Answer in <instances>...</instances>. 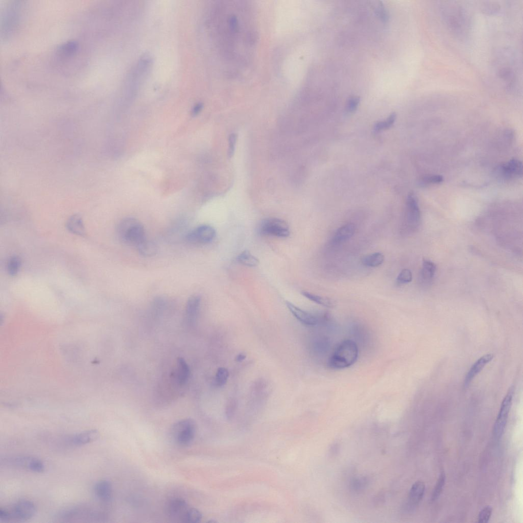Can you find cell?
I'll return each instance as SVG.
<instances>
[{
	"label": "cell",
	"instance_id": "cell-21",
	"mask_svg": "<svg viewBox=\"0 0 523 523\" xmlns=\"http://www.w3.org/2000/svg\"><path fill=\"white\" fill-rule=\"evenodd\" d=\"M425 484L424 482L418 481L412 486L409 495V503L411 506L418 505L425 492Z\"/></svg>",
	"mask_w": 523,
	"mask_h": 523
},
{
	"label": "cell",
	"instance_id": "cell-1",
	"mask_svg": "<svg viewBox=\"0 0 523 523\" xmlns=\"http://www.w3.org/2000/svg\"><path fill=\"white\" fill-rule=\"evenodd\" d=\"M246 6L236 4L222 5L218 21L220 42L227 57L233 60L243 58L249 53L255 40L254 27L251 15L244 9Z\"/></svg>",
	"mask_w": 523,
	"mask_h": 523
},
{
	"label": "cell",
	"instance_id": "cell-3",
	"mask_svg": "<svg viewBox=\"0 0 523 523\" xmlns=\"http://www.w3.org/2000/svg\"><path fill=\"white\" fill-rule=\"evenodd\" d=\"M444 20L449 28L458 37H464L469 29L468 17L460 5L447 4L441 8Z\"/></svg>",
	"mask_w": 523,
	"mask_h": 523
},
{
	"label": "cell",
	"instance_id": "cell-5",
	"mask_svg": "<svg viewBox=\"0 0 523 523\" xmlns=\"http://www.w3.org/2000/svg\"><path fill=\"white\" fill-rule=\"evenodd\" d=\"M37 513V508L29 500H22L9 508L0 509V522H22L31 519Z\"/></svg>",
	"mask_w": 523,
	"mask_h": 523
},
{
	"label": "cell",
	"instance_id": "cell-12",
	"mask_svg": "<svg viewBox=\"0 0 523 523\" xmlns=\"http://www.w3.org/2000/svg\"><path fill=\"white\" fill-rule=\"evenodd\" d=\"M216 235V230L212 227L202 225L189 232L186 238L193 244H206L213 241Z\"/></svg>",
	"mask_w": 523,
	"mask_h": 523
},
{
	"label": "cell",
	"instance_id": "cell-27",
	"mask_svg": "<svg viewBox=\"0 0 523 523\" xmlns=\"http://www.w3.org/2000/svg\"><path fill=\"white\" fill-rule=\"evenodd\" d=\"M139 253L144 257H150L157 252V247L154 243L146 239L137 248Z\"/></svg>",
	"mask_w": 523,
	"mask_h": 523
},
{
	"label": "cell",
	"instance_id": "cell-36",
	"mask_svg": "<svg viewBox=\"0 0 523 523\" xmlns=\"http://www.w3.org/2000/svg\"><path fill=\"white\" fill-rule=\"evenodd\" d=\"M493 512V509L491 506L485 507L478 516L477 522L480 523H486L490 519Z\"/></svg>",
	"mask_w": 523,
	"mask_h": 523
},
{
	"label": "cell",
	"instance_id": "cell-19",
	"mask_svg": "<svg viewBox=\"0 0 523 523\" xmlns=\"http://www.w3.org/2000/svg\"><path fill=\"white\" fill-rule=\"evenodd\" d=\"M201 304V298L198 295H193L188 298L186 309V317L189 323H193L198 315Z\"/></svg>",
	"mask_w": 523,
	"mask_h": 523
},
{
	"label": "cell",
	"instance_id": "cell-23",
	"mask_svg": "<svg viewBox=\"0 0 523 523\" xmlns=\"http://www.w3.org/2000/svg\"><path fill=\"white\" fill-rule=\"evenodd\" d=\"M436 271L437 266L435 263L430 260H424L420 274L421 281L426 284L431 282L435 277Z\"/></svg>",
	"mask_w": 523,
	"mask_h": 523
},
{
	"label": "cell",
	"instance_id": "cell-20",
	"mask_svg": "<svg viewBox=\"0 0 523 523\" xmlns=\"http://www.w3.org/2000/svg\"><path fill=\"white\" fill-rule=\"evenodd\" d=\"M356 228L353 224L344 225L339 228L332 239L334 244H339L350 239L355 233Z\"/></svg>",
	"mask_w": 523,
	"mask_h": 523
},
{
	"label": "cell",
	"instance_id": "cell-13",
	"mask_svg": "<svg viewBox=\"0 0 523 523\" xmlns=\"http://www.w3.org/2000/svg\"><path fill=\"white\" fill-rule=\"evenodd\" d=\"M189 508L186 501L182 498H174L169 501L166 506V513L170 518L181 522Z\"/></svg>",
	"mask_w": 523,
	"mask_h": 523
},
{
	"label": "cell",
	"instance_id": "cell-41",
	"mask_svg": "<svg viewBox=\"0 0 523 523\" xmlns=\"http://www.w3.org/2000/svg\"><path fill=\"white\" fill-rule=\"evenodd\" d=\"M499 6L495 5L494 4H489L488 5L486 4L485 5V8L484 9L486 13L494 14L498 12V10L499 9Z\"/></svg>",
	"mask_w": 523,
	"mask_h": 523
},
{
	"label": "cell",
	"instance_id": "cell-42",
	"mask_svg": "<svg viewBox=\"0 0 523 523\" xmlns=\"http://www.w3.org/2000/svg\"><path fill=\"white\" fill-rule=\"evenodd\" d=\"M246 356L243 354H240L236 356V361L238 362H241L244 360L246 359Z\"/></svg>",
	"mask_w": 523,
	"mask_h": 523
},
{
	"label": "cell",
	"instance_id": "cell-31",
	"mask_svg": "<svg viewBox=\"0 0 523 523\" xmlns=\"http://www.w3.org/2000/svg\"><path fill=\"white\" fill-rule=\"evenodd\" d=\"M446 476L444 472H441L439 480L437 482L435 489H434L432 497V502H435L440 497L443 491L445 483H446Z\"/></svg>",
	"mask_w": 523,
	"mask_h": 523
},
{
	"label": "cell",
	"instance_id": "cell-4",
	"mask_svg": "<svg viewBox=\"0 0 523 523\" xmlns=\"http://www.w3.org/2000/svg\"><path fill=\"white\" fill-rule=\"evenodd\" d=\"M117 232L122 241L136 248L147 239L144 227L138 220L133 218L122 220L118 226Z\"/></svg>",
	"mask_w": 523,
	"mask_h": 523
},
{
	"label": "cell",
	"instance_id": "cell-32",
	"mask_svg": "<svg viewBox=\"0 0 523 523\" xmlns=\"http://www.w3.org/2000/svg\"><path fill=\"white\" fill-rule=\"evenodd\" d=\"M21 261L17 256H13L10 258L6 264V270L8 273L12 276L18 274L21 268Z\"/></svg>",
	"mask_w": 523,
	"mask_h": 523
},
{
	"label": "cell",
	"instance_id": "cell-6",
	"mask_svg": "<svg viewBox=\"0 0 523 523\" xmlns=\"http://www.w3.org/2000/svg\"><path fill=\"white\" fill-rule=\"evenodd\" d=\"M196 432V424L191 418L178 421L172 429L171 433L175 441L180 446H186L194 440Z\"/></svg>",
	"mask_w": 523,
	"mask_h": 523
},
{
	"label": "cell",
	"instance_id": "cell-28",
	"mask_svg": "<svg viewBox=\"0 0 523 523\" xmlns=\"http://www.w3.org/2000/svg\"><path fill=\"white\" fill-rule=\"evenodd\" d=\"M238 261L241 264L248 267L257 266L259 260L248 251H244L240 253L237 257Z\"/></svg>",
	"mask_w": 523,
	"mask_h": 523
},
{
	"label": "cell",
	"instance_id": "cell-15",
	"mask_svg": "<svg viewBox=\"0 0 523 523\" xmlns=\"http://www.w3.org/2000/svg\"><path fill=\"white\" fill-rule=\"evenodd\" d=\"M493 358V355L488 354L484 355L475 362L465 377L464 381V388L466 389L469 386L475 377L481 372L485 365L489 362H491Z\"/></svg>",
	"mask_w": 523,
	"mask_h": 523
},
{
	"label": "cell",
	"instance_id": "cell-38",
	"mask_svg": "<svg viewBox=\"0 0 523 523\" xmlns=\"http://www.w3.org/2000/svg\"><path fill=\"white\" fill-rule=\"evenodd\" d=\"M360 102V98L359 97H351L348 102L347 105V110L349 113H353L357 109L358 105Z\"/></svg>",
	"mask_w": 523,
	"mask_h": 523
},
{
	"label": "cell",
	"instance_id": "cell-18",
	"mask_svg": "<svg viewBox=\"0 0 523 523\" xmlns=\"http://www.w3.org/2000/svg\"><path fill=\"white\" fill-rule=\"evenodd\" d=\"M94 493L96 497L102 502H108L112 497V485L107 481H100L94 486Z\"/></svg>",
	"mask_w": 523,
	"mask_h": 523
},
{
	"label": "cell",
	"instance_id": "cell-22",
	"mask_svg": "<svg viewBox=\"0 0 523 523\" xmlns=\"http://www.w3.org/2000/svg\"><path fill=\"white\" fill-rule=\"evenodd\" d=\"M66 228L74 234L84 236L85 233V230L84 222L82 217L78 215H74L70 217L66 222Z\"/></svg>",
	"mask_w": 523,
	"mask_h": 523
},
{
	"label": "cell",
	"instance_id": "cell-40",
	"mask_svg": "<svg viewBox=\"0 0 523 523\" xmlns=\"http://www.w3.org/2000/svg\"><path fill=\"white\" fill-rule=\"evenodd\" d=\"M376 13L377 16H379L380 19L383 21H386L388 20V15L386 12L385 9L380 2V3L378 4L376 7Z\"/></svg>",
	"mask_w": 523,
	"mask_h": 523
},
{
	"label": "cell",
	"instance_id": "cell-10",
	"mask_svg": "<svg viewBox=\"0 0 523 523\" xmlns=\"http://www.w3.org/2000/svg\"><path fill=\"white\" fill-rule=\"evenodd\" d=\"M420 222V212L416 196L410 194L407 198L405 217V228L409 231H416Z\"/></svg>",
	"mask_w": 523,
	"mask_h": 523
},
{
	"label": "cell",
	"instance_id": "cell-33",
	"mask_svg": "<svg viewBox=\"0 0 523 523\" xmlns=\"http://www.w3.org/2000/svg\"><path fill=\"white\" fill-rule=\"evenodd\" d=\"M229 372L228 370L225 368H219L216 372L215 377V384L217 387H222L225 386L229 379Z\"/></svg>",
	"mask_w": 523,
	"mask_h": 523
},
{
	"label": "cell",
	"instance_id": "cell-14",
	"mask_svg": "<svg viewBox=\"0 0 523 523\" xmlns=\"http://www.w3.org/2000/svg\"><path fill=\"white\" fill-rule=\"evenodd\" d=\"M287 308L293 315L301 323L308 327H314L319 322L317 316L296 307L291 302L286 303Z\"/></svg>",
	"mask_w": 523,
	"mask_h": 523
},
{
	"label": "cell",
	"instance_id": "cell-8",
	"mask_svg": "<svg viewBox=\"0 0 523 523\" xmlns=\"http://www.w3.org/2000/svg\"><path fill=\"white\" fill-rule=\"evenodd\" d=\"M261 235L285 238L290 235V229L287 222L282 219L271 218L263 220L260 226Z\"/></svg>",
	"mask_w": 523,
	"mask_h": 523
},
{
	"label": "cell",
	"instance_id": "cell-7",
	"mask_svg": "<svg viewBox=\"0 0 523 523\" xmlns=\"http://www.w3.org/2000/svg\"><path fill=\"white\" fill-rule=\"evenodd\" d=\"M514 392V387H510L503 400L502 406H501L493 429L494 435L497 439L502 438L503 435L512 402H513Z\"/></svg>",
	"mask_w": 523,
	"mask_h": 523
},
{
	"label": "cell",
	"instance_id": "cell-9",
	"mask_svg": "<svg viewBox=\"0 0 523 523\" xmlns=\"http://www.w3.org/2000/svg\"><path fill=\"white\" fill-rule=\"evenodd\" d=\"M2 463L8 466L25 469L36 473H41L44 469V464L42 461L27 456H8L1 459Z\"/></svg>",
	"mask_w": 523,
	"mask_h": 523
},
{
	"label": "cell",
	"instance_id": "cell-29",
	"mask_svg": "<svg viewBox=\"0 0 523 523\" xmlns=\"http://www.w3.org/2000/svg\"><path fill=\"white\" fill-rule=\"evenodd\" d=\"M499 76L506 84L510 90L514 87L515 83V75L513 70L509 67H504L499 71Z\"/></svg>",
	"mask_w": 523,
	"mask_h": 523
},
{
	"label": "cell",
	"instance_id": "cell-35",
	"mask_svg": "<svg viewBox=\"0 0 523 523\" xmlns=\"http://www.w3.org/2000/svg\"><path fill=\"white\" fill-rule=\"evenodd\" d=\"M413 280V274L408 269H404L400 272L397 279V282L400 284L410 283Z\"/></svg>",
	"mask_w": 523,
	"mask_h": 523
},
{
	"label": "cell",
	"instance_id": "cell-39",
	"mask_svg": "<svg viewBox=\"0 0 523 523\" xmlns=\"http://www.w3.org/2000/svg\"><path fill=\"white\" fill-rule=\"evenodd\" d=\"M237 141V136L235 133H232L229 138V157H232L234 153Z\"/></svg>",
	"mask_w": 523,
	"mask_h": 523
},
{
	"label": "cell",
	"instance_id": "cell-37",
	"mask_svg": "<svg viewBox=\"0 0 523 523\" xmlns=\"http://www.w3.org/2000/svg\"><path fill=\"white\" fill-rule=\"evenodd\" d=\"M443 177L440 175H432L427 176L422 179L420 183L421 185H427L430 184H439L443 182Z\"/></svg>",
	"mask_w": 523,
	"mask_h": 523
},
{
	"label": "cell",
	"instance_id": "cell-11",
	"mask_svg": "<svg viewBox=\"0 0 523 523\" xmlns=\"http://www.w3.org/2000/svg\"><path fill=\"white\" fill-rule=\"evenodd\" d=\"M100 518L96 511L83 506L74 507L63 510L58 516V519L63 522L75 521L79 520H95Z\"/></svg>",
	"mask_w": 523,
	"mask_h": 523
},
{
	"label": "cell",
	"instance_id": "cell-30",
	"mask_svg": "<svg viewBox=\"0 0 523 523\" xmlns=\"http://www.w3.org/2000/svg\"><path fill=\"white\" fill-rule=\"evenodd\" d=\"M202 518V514L199 510L189 507L186 511L181 522L185 523H196L200 522Z\"/></svg>",
	"mask_w": 523,
	"mask_h": 523
},
{
	"label": "cell",
	"instance_id": "cell-24",
	"mask_svg": "<svg viewBox=\"0 0 523 523\" xmlns=\"http://www.w3.org/2000/svg\"><path fill=\"white\" fill-rule=\"evenodd\" d=\"M177 381L181 385H185L188 379L190 376V369L183 358L177 359Z\"/></svg>",
	"mask_w": 523,
	"mask_h": 523
},
{
	"label": "cell",
	"instance_id": "cell-16",
	"mask_svg": "<svg viewBox=\"0 0 523 523\" xmlns=\"http://www.w3.org/2000/svg\"><path fill=\"white\" fill-rule=\"evenodd\" d=\"M499 171L506 179L521 177L523 174L522 164L518 160H511L501 167Z\"/></svg>",
	"mask_w": 523,
	"mask_h": 523
},
{
	"label": "cell",
	"instance_id": "cell-34",
	"mask_svg": "<svg viewBox=\"0 0 523 523\" xmlns=\"http://www.w3.org/2000/svg\"><path fill=\"white\" fill-rule=\"evenodd\" d=\"M396 118V114L393 113L386 120L377 122L375 126V130L376 131H380L391 127L394 124Z\"/></svg>",
	"mask_w": 523,
	"mask_h": 523
},
{
	"label": "cell",
	"instance_id": "cell-17",
	"mask_svg": "<svg viewBox=\"0 0 523 523\" xmlns=\"http://www.w3.org/2000/svg\"><path fill=\"white\" fill-rule=\"evenodd\" d=\"M100 437V433L97 430H90L77 434L71 438V443L75 446H84L97 440Z\"/></svg>",
	"mask_w": 523,
	"mask_h": 523
},
{
	"label": "cell",
	"instance_id": "cell-25",
	"mask_svg": "<svg viewBox=\"0 0 523 523\" xmlns=\"http://www.w3.org/2000/svg\"><path fill=\"white\" fill-rule=\"evenodd\" d=\"M385 260L384 255L379 252L367 255L361 260L363 265L369 268H377L381 265Z\"/></svg>",
	"mask_w": 523,
	"mask_h": 523
},
{
	"label": "cell",
	"instance_id": "cell-2",
	"mask_svg": "<svg viewBox=\"0 0 523 523\" xmlns=\"http://www.w3.org/2000/svg\"><path fill=\"white\" fill-rule=\"evenodd\" d=\"M358 356L357 344L352 340H345L338 345L332 353L328 362V366L332 370L347 369L357 361Z\"/></svg>",
	"mask_w": 523,
	"mask_h": 523
},
{
	"label": "cell",
	"instance_id": "cell-43",
	"mask_svg": "<svg viewBox=\"0 0 523 523\" xmlns=\"http://www.w3.org/2000/svg\"><path fill=\"white\" fill-rule=\"evenodd\" d=\"M201 109H202V106L197 105V106H196L195 107V108L194 109V110L193 111V114L194 115H197V114L199 113L200 111L201 110Z\"/></svg>",
	"mask_w": 523,
	"mask_h": 523
},
{
	"label": "cell",
	"instance_id": "cell-26",
	"mask_svg": "<svg viewBox=\"0 0 523 523\" xmlns=\"http://www.w3.org/2000/svg\"><path fill=\"white\" fill-rule=\"evenodd\" d=\"M302 295L311 301L327 308H332L335 306V302L329 297L319 296L307 292H302Z\"/></svg>",
	"mask_w": 523,
	"mask_h": 523
}]
</instances>
